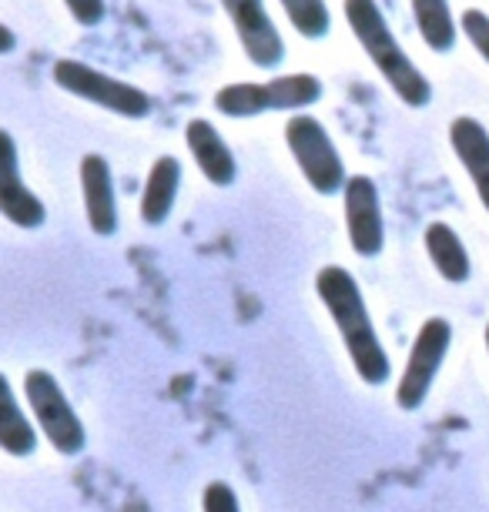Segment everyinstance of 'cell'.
Masks as SVG:
<instances>
[{
    "instance_id": "17",
    "label": "cell",
    "mask_w": 489,
    "mask_h": 512,
    "mask_svg": "<svg viewBox=\"0 0 489 512\" xmlns=\"http://www.w3.org/2000/svg\"><path fill=\"white\" fill-rule=\"evenodd\" d=\"M412 4V17H416L419 37L426 41L429 51L436 54H449L456 47V17L449 0H409Z\"/></svg>"
},
{
    "instance_id": "22",
    "label": "cell",
    "mask_w": 489,
    "mask_h": 512,
    "mask_svg": "<svg viewBox=\"0 0 489 512\" xmlns=\"http://www.w3.org/2000/svg\"><path fill=\"white\" fill-rule=\"evenodd\" d=\"M17 47V34L7 24H0V54H11Z\"/></svg>"
},
{
    "instance_id": "4",
    "label": "cell",
    "mask_w": 489,
    "mask_h": 512,
    "mask_svg": "<svg viewBox=\"0 0 489 512\" xmlns=\"http://www.w3.org/2000/svg\"><path fill=\"white\" fill-rule=\"evenodd\" d=\"M51 81L61 91L71 94V98H81V101L94 104V108L118 114V118L138 121V118H148L151 114V98L141 88L121 81V77L104 74V71H98V67L84 64V61H74V57H61V61H54Z\"/></svg>"
},
{
    "instance_id": "19",
    "label": "cell",
    "mask_w": 489,
    "mask_h": 512,
    "mask_svg": "<svg viewBox=\"0 0 489 512\" xmlns=\"http://www.w3.org/2000/svg\"><path fill=\"white\" fill-rule=\"evenodd\" d=\"M459 31L466 34V41L476 47V54L489 64V14L479 7H466L459 14Z\"/></svg>"
},
{
    "instance_id": "6",
    "label": "cell",
    "mask_w": 489,
    "mask_h": 512,
    "mask_svg": "<svg viewBox=\"0 0 489 512\" xmlns=\"http://www.w3.org/2000/svg\"><path fill=\"white\" fill-rule=\"evenodd\" d=\"M24 395H27V409L34 415V425L54 446V452H61V456H78V452H84V446H88V432H84L78 412L71 409L64 389L57 385L51 372H44V369L27 372Z\"/></svg>"
},
{
    "instance_id": "3",
    "label": "cell",
    "mask_w": 489,
    "mask_h": 512,
    "mask_svg": "<svg viewBox=\"0 0 489 512\" xmlns=\"http://www.w3.org/2000/svg\"><path fill=\"white\" fill-rule=\"evenodd\" d=\"M322 98V81L315 74H278L272 81H235L215 94V111L225 118H258L265 111L312 108Z\"/></svg>"
},
{
    "instance_id": "15",
    "label": "cell",
    "mask_w": 489,
    "mask_h": 512,
    "mask_svg": "<svg viewBox=\"0 0 489 512\" xmlns=\"http://www.w3.org/2000/svg\"><path fill=\"white\" fill-rule=\"evenodd\" d=\"M423 241H426L429 258H433V268L446 278L449 285L469 282V272H473V265H469V251L463 245V238H459L446 221H429Z\"/></svg>"
},
{
    "instance_id": "10",
    "label": "cell",
    "mask_w": 489,
    "mask_h": 512,
    "mask_svg": "<svg viewBox=\"0 0 489 512\" xmlns=\"http://www.w3.org/2000/svg\"><path fill=\"white\" fill-rule=\"evenodd\" d=\"M0 215L24 231L41 228L47 218L44 201L24 185L17 141H14V134L4 128H0Z\"/></svg>"
},
{
    "instance_id": "7",
    "label": "cell",
    "mask_w": 489,
    "mask_h": 512,
    "mask_svg": "<svg viewBox=\"0 0 489 512\" xmlns=\"http://www.w3.org/2000/svg\"><path fill=\"white\" fill-rule=\"evenodd\" d=\"M449 342H453V325L446 318H426L409 349V362L402 369V379L396 385V405L402 412H416L426 402V395L439 375V365L446 362Z\"/></svg>"
},
{
    "instance_id": "13",
    "label": "cell",
    "mask_w": 489,
    "mask_h": 512,
    "mask_svg": "<svg viewBox=\"0 0 489 512\" xmlns=\"http://www.w3.org/2000/svg\"><path fill=\"white\" fill-rule=\"evenodd\" d=\"M449 144H453L459 164L473 181L483 208L489 211V131L469 114H459L449 124Z\"/></svg>"
},
{
    "instance_id": "5",
    "label": "cell",
    "mask_w": 489,
    "mask_h": 512,
    "mask_svg": "<svg viewBox=\"0 0 489 512\" xmlns=\"http://www.w3.org/2000/svg\"><path fill=\"white\" fill-rule=\"evenodd\" d=\"M285 144H289L292 158L299 164L302 178L309 181L312 191H319V195H339L345 188L349 175H345L342 154L319 118L302 111L292 114L285 121Z\"/></svg>"
},
{
    "instance_id": "14",
    "label": "cell",
    "mask_w": 489,
    "mask_h": 512,
    "mask_svg": "<svg viewBox=\"0 0 489 512\" xmlns=\"http://www.w3.org/2000/svg\"><path fill=\"white\" fill-rule=\"evenodd\" d=\"M181 188V161L171 158V154H161V158L151 164L148 181H145V195H141V221L145 225H165L171 208H175Z\"/></svg>"
},
{
    "instance_id": "18",
    "label": "cell",
    "mask_w": 489,
    "mask_h": 512,
    "mask_svg": "<svg viewBox=\"0 0 489 512\" xmlns=\"http://www.w3.org/2000/svg\"><path fill=\"white\" fill-rule=\"evenodd\" d=\"M289 24L299 31L305 41H322L332 31V14L325 0H278Z\"/></svg>"
},
{
    "instance_id": "9",
    "label": "cell",
    "mask_w": 489,
    "mask_h": 512,
    "mask_svg": "<svg viewBox=\"0 0 489 512\" xmlns=\"http://www.w3.org/2000/svg\"><path fill=\"white\" fill-rule=\"evenodd\" d=\"M228 21H232L238 41H242L245 57L262 71L282 64L285 57V41L278 34L275 21L268 17L265 0H222Z\"/></svg>"
},
{
    "instance_id": "20",
    "label": "cell",
    "mask_w": 489,
    "mask_h": 512,
    "mask_svg": "<svg viewBox=\"0 0 489 512\" xmlns=\"http://www.w3.org/2000/svg\"><path fill=\"white\" fill-rule=\"evenodd\" d=\"M201 512H242V502H238V492L228 482L215 479L201 492Z\"/></svg>"
},
{
    "instance_id": "16",
    "label": "cell",
    "mask_w": 489,
    "mask_h": 512,
    "mask_svg": "<svg viewBox=\"0 0 489 512\" xmlns=\"http://www.w3.org/2000/svg\"><path fill=\"white\" fill-rule=\"evenodd\" d=\"M0 449L17 459L34 456V449H37V429L24 415L21 402H17V395L4 372H0Z\"/></svg>"
},
{
    "instance_id": "23",
    "label": "cell",
    "mask_w": 489,
    "mask_h": 512,
    "mask_svg": "<svg viewBox=\"0 0 489 512\" xmlns=\"http://www.w3.org/2000/svg\"><path fill=\"white\" fill-rule=\"evenodd\" d=\"M486 352H489V325H486Z\"/></svg>"
},
{
    "instance_id": "21",
    "label": "cell",
    "mask_w": 489,
    "mask_h": 512,
    "mask_svg": "<svg viewBox=\"0 0 489 512\" xmlns=\"http://www.w3.org/2000/svg\"><path fill=\"white\" fill-rule=\"evenodd\" d=\"M64 7L81 27H98L108 14V0H64Z\"/></svg>"
},
{
    "instance_id": "1",
    "label": "cell",
    "mask_w": 489,
    "mask_h": 512,
    "mask_svg": "<svg viewBox=\"0 0 489 512\" xmlns=\"http://www.w3.org/2000/svg\"><path fill=\"white\" fill-rule=\"evenodd\" d=\"M315 292H319L325 312L332 315L335 328L342 335V345L356 365L359 379L366 385H382L389 379V355L382 349L376 325L369 318L366 298H362L356 278L342 265H325L315 275Z\"/></svg>"
},
{
    "instance_id": "11",
    "label": "cell",
    "mask_w": 489,
    "mask_h": 512,
    "mask_svg": "<svg viewBox=\"0 0 489 512\" xmlns=\"http://www.w3.org/2000/svg\"><path fill=\"white\" fill-rule=\"evenodd\" d=\"M81 198H84V215L94 235L111 238L118 231V205H114V178L111 164L101 154H84L81 168Z\"/></svg>"
},
{
    "instance_id": "12",
    "label": "cell",
    "mask_w": 489,
    "mask_h": 512,
    "mask_svg": "<svg viewBox=\"0 0 489 512\" xmlns=\"http://www.w3.org/2000/svg\"><path fill=\"white\" fill-rule=\"evenodd\" d=\"M185 144L195 158L198 171L212 181L215 188H228L238 178V161L232 148L225 144V138L218 134V128L205 118H191L185 124Z\"/></svg>"
},
{
    "instance_id": "2",
    "label": "cell",
    "mask_w": 489,
    "mask_h": 512,
    "mask_svg": "<svg viewBox=\"0 0 489 512\" xmlns=\"http://www.w3.org/2000/svg\"><path fill=\"white\" fill-rule=\"evenodd\" d=\"M342 11L345 21H349V31L356 34L359 47L366 51L372 67L382 74V81L392 88V94L406 108H426L433 101V84L416 67V61L402 51V44L396 41V34H392L386 14H382L376 0H342Z\"/></svg>"
},
{
    "instance_id": "8",
    "label": "cell",
    "mask_w": 489,
    "mask_h": 512,
    "mask_svg": "<svg viewBox=\"0 0 489 512\" xmlns=\"http://www.w3.org/2000/svg\"><path fill=\"white\" fill-rule=\"evenodd\" d=\"M345 205V231L362 258H376L386 248V221H382L379 188L369 175H349L342 188Z\"/></svg>"
}]
</instances>
